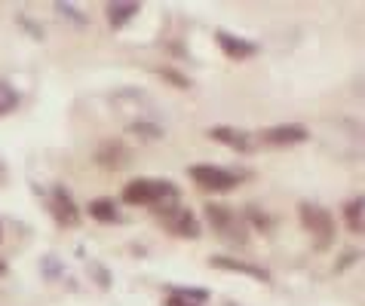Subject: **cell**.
I'll return each mask as SVG.
<instances>
[{
  "label": "cell",
  "instance_id": "23",
  "mask_svg": "<svg viewBox=\"0 0 365 306\" xmlns=\"http://www.w3.org/2000/svg\"><path fill=\"white\" fill-rule=\"evenodd\" d=\"M166 306H200V303H187V300H181V297H166Z\"/></svg>",
  "mask_w": 365,
  "mask_h": 306
},
{
  "label": "cell",
  "instance_id": "17",
  "mask_svg": "<svg viewBox=\"0 0 365 306\" xmlns=\"http://www.w3.org/2000/svg\"><path fill=\"white\" fill-rule=\"evenodd\" d=\"M166 294H172V297H181L187 303H206L209 300V291L206 288H181V285H169Z\"/></svg>",
  "mask_w": 365,
  "mask_h": 306
},
{
  "label": "cell",
  "instance_id": "19",
  "mask_svg": "<svg viewBox=\"0 0 365 306\" xmlns=\"http://www.w3.org/2000/svg\"><path fill=\"white\" fill-rule=\"evenodd\" d=\"M160 77H163L166 83H175L178 89H190V80L185 74H178V70H172V68H160Z\"/></svg>",
  "mask_w": 365,
  "mask_h": 306
},
{
  "label": "cell",
  "instance_id": "24",
  "mask_svg": "<svg viewBox=\"0 0 365 306\" xmlns=\"http://www.w3.org/2000/svg\"><path fill=\"white\" fill-rule=\"evenodd\" d=\"M4 181H6V162L0 159V184H4Z\"/></svg>",
  "mask_w": 365,
  "mask_h": 306
},
{
  "label": "cell",
  "instance_id": "3",
  "mask_svg": "<svg viewBox=\"0 0 365 306\" xmlns=\"http://www.w3.org/2000/svg\"><path fill=\"white\" fill-rule=\"evenodd\" d=\"M206 221L212 223V230L218 236H225L227 242H237V245H246L249 242V223L242 221V214H237L227 206H218V202H209L206 206Z\"/></svg>",
  "mask_w": 365,
  "mask_h": 306
},
{
  "label": "cell",
  "instance_id": "7",
  "mask_svg": "<svg viewBox=\"0 0 365 306\" xmlns=\"http://www.w3.org/2000/svg\"><path fill=\"white\" fill-rule=\"evenodd\" d=\"M261 141L270 147H292V144H304L310 141V129L298 126V122H286V126H270L261 132Z\"/></svg>",
  "mask_w": 365,
  "mask_h": 306
},
{
  "label": "cell",
  "instance_id": "12",
  "mask_svg": "<svg viewBox=\"0 0 365 306\" xmlns=\"http://www.w3.org/2000/svg\"><path fill=\"white\" fill-rule=\"evenodd\" d=\"M105 13H108V25L114 31H120V28L129 25L141 13V4H108Z\"/></svg>",
  "mask_w": 365,
  "mask_h": 306
},
{
  "label": "cell",
  "instance_id": "22",
  "mask_svg": "<svg viewBox=\"0 0 365 306\" xmlns=\"http://www.w3.org/2000/svg\"><path fill=\"white\" fill-rule=\"evenodd\" d=\"M356 258H359V251H347V254H344V258L338 260V267H334V270H347V267H350V263L356 260Z\"/></svg>",
  "mask_w": 365,
  "mask_h": 306
},
{
  "label": "cell",
  "instance_id": "6",
  "mask_svg": "<svg viewBox=\"0 0 365 306\" xmlns=\"http://www.w3.org/2000/svg\"><path fill=\"white\" fill-rule=\"evenodd\" d=\"M46 209H49V214H53V221L58 223V227L71 230V227H77V223H80V209H77V202H74V196H71V193L62 187V184H53V187H49Z\"/></svg>",
  "mask_w": 365,
  "mask_h": 306
},
{
  "label": "cell",
  "instance_id": "11",
  "mask_svg": "<svg viewBox=\"0 0 365 306\" xmlns=\"http://www.w3.org/2000/svg\"><path fill=\"white\" fill-rule=\"evenodd\" d=\"M96 162L105 169H126L129 166V147H123L120 141H108L96 150Z\"/></svg>",
  "mask_w": 365,
  "mask_h": 306
},
{
  "label": "cell",
  "instance_id": "26",
  "mask_svg": "<svg viewBox=\"0 0 365 306\" xmlns=\"http://www.w3.org/2000/svg\"><path fill=\"white\" fill-rule=\"evenodd\" d=\"M0 239H4V227H0Z\"/></svg>",
  "mask_w": 365,
  "mask_h": 306
},
{
  "label": "cell",
  "instance_id": "13",
  "mask_svg": "<svg viewBox=\"0 0 365 306\" xmlns=\"http://www.w3.org/2000/svg\"><path fill=\"white\" fill-rule=\"evenodd\" d=\"M86 211H89V218L98 221V223H120V211L110 199H93L86 206Z\"/></svg>",
  "mask_w": 365,
  "mask_h": 306
},
{
  "label": "cell",
  "instance_id": "1",
  "mask_svg": "<svg viewBox=\"0 0 365 306\" xmlns=\"http://www.w3.org/2000/svg\"><path fill=\"white\" fill-rule=\"evenodd\" d=\"M181 190L172 181L163 178H135L123 187V202L126 206H141V209H157L166 202H175Z\"/></svg>",
  "mask_w": 365,
  "mask_h": 306
},
{
  "label": "cell",
  "instance_id": "25",
  "mask_svg": "<svg viewBox=\"0 0 365 306\" xmlns=\"http://www.w3.org/2000/svg\"><path fill=\"white\" fill-rule=\"evenodd\" d=\"M0 275H6V260L0 258Z\"/></svg>",
  "mask_w": 365,
  "mask_h": 306
},
{
  "label": "cell",
  "instance_id": "8",
  "mask_svg": "<svg viewBox=\"0 0 365 306\" xmlns=\"http://www.w3.org/2000/svg\"><path fill=\"white\" fill-rule=\"evenodd\" d=\"M209 138L218 141V144H225V147H230V150H237V153H252L255 150V138H252L246 129H237V126H212Z\"/></svg>",
  "mask_w": 365,
  "mask_h": 306
},
{
  "label": "cell",
  "instance_id": "4",
  "mask_svg": "<svg viewBox=\"0 0 365 306\" xmlns=\"http://www.w3.org/2000/svg\"><path fill=\"white\" fill-rule=\"evenodd\" d=\"M298 214H301V227L310 233L313 245H317L319 251H326L334 242V218L322 206H313V202H301Z\"/></svg>",
  "mask_w": 365,
  "mask_h": 306
},
{
  "label": "cell",
  "instance_id": "14",
  "mask_svg": "<svg viewBox=\"0 0 365 306\" xmlns=\"http://www.w3.org/2000/svg\"><path fill=\"white\" fill-rule=\"evenodd\" d=\"M362 196H353L350 202H344V223H347V230L350 233H359L365 230V223H362Z\"/></svg>",
  "mask_w": 365,
  "mask_h": 306
},
{
  "label": "cell",
  "instance_id": "9",
  "mask_svg": "<svg viewBox=\"0 0 365 306\" xmlns=\"http://www.w3.org/2000/svg\"><path fill=\"white\" fill-rule=\"evenodd\" d=\"M215 43L221 46V53H225L227 58H233V61H246L252 56H258V43L230 34V31H215Z\"/></svg>",
  "mask_w": 365,
  "mask_h": 306
},
{
  "label": "cell",
  "instance_id": "15",
  "mask_svg": "<svg viewBox=\"0 0 365 306\" xmlns=\"http://www.w3.org/2000/svg\"><path fill=\"white\" fill-rule=\"evenodd\" d=\"M242 221L252 223V227L261 230V233H270L273 230V218H267V214L261 211L258 206H246V209H242Z\"/></svg>",
  "mask_w": 365,
  "mask_h": 306
},
{
  "label": "cell",
  "instance_id": "20",
  "mask_svg": "<svg viewBox=\"0 0 365 306\" xmlns=\"http://www.w3.org/2000/svg\"><path fill=\"white\" fill-rule=\"evenodd\" d=\"M56 9H58V13H62L65 19H74V22H77V25H86V16H83V13H80V9H77V6H71V4H56Z\"/></svg>",
  "mask_w": 365,
  "mask_h": 306
},
{
  "label": "cell",
  "instance_id": "21",
  "mask_svg": "<svg viewBox=\"0 0 365 306\" xmlns=\"http://www.w3.org/2000/svg\"><path fill=\"white\" fill-rule=\"evenodd\" d=\"M89 270H93V275H96V279H101L98 285H101V288L108 291V288H110V275H108V270H105V267H96V263H93V267H89Z\"/></svg>",
  "mask_w": 365,
  "mask_h": 306
},
{
  "label": "cell",
  "instance_id": "10",
  "mask_svg": "<svg viewBox=\"0 0 365 306\" xmlns=\"http://www.w3.org/2000/svg\"><path fill=\"white\" fill-rule=\"evenodd\" d=\"M209 267L212 270H225V273H240V275H249L255 282H270V273L258 263H249V260H237V258H209Z\"/></svg>",
  "mask_w": 365,
  "mask_h": 306
},
{
  "label": "cell",
  "instance_id": "18",
  "mask_svg": "<svg viewBox=\"0 0 365 306\" xmlns=\"http://www.w3.org/2000/svg\"><path fill=\"white\" fill-rule=\"evenodd\" d=\"M129 129L138 132L141 138H163V126H157V122H148V120H135V122H129Z\"/></svg>",
  "mask_w": 365,
  "mask_h": 306
},
{
  "label": "cell",
  "instance_id": "2",
  "mask_svg": "<svg viewBox=\"0 0 365 306\" xmlns=\"http://www.w3.org/2000/svg\"><path fill=\"white\" fill-rule=\"evenodd\" d=\"M160 227H163L169 236H178V239H200V221L197 214L178 206V202H166V206H157L154 209Z\"/></svg>",
  "mask_w": 365,
  "mask_h": 306
},
{
  "label": "cell",
  "instance_id": "16",
  "mask_svg": "<svg viewBox=\"0 0 365 306\" xmlns=\"http://www.w3.org/2000/svg\"><path fill=\"white\" fill-rule=\"evenodd\" d=\"M19 101H22V95L6 83V80H0V117H6V114H13V110L19 107Z\"/></svg>",
  "mask_w": 365,
  "mask_h": 306
},
{
  "label": "cell",
  "instance_id": "5",
  "mask_svg": "<svg viewBox=\"0 0 365 306\" xmlns=\"http://www.w3.org/2000/svg\"><path fill=\"white\" fill-rule=\"evenodd\" d=\"M187 178L209 193H230L240 187L246 175L242 172H230V169H218V166H190Z\"/></svg>",
  "mask_w": 365,
  "mask_h": 306
}]
</instances>
